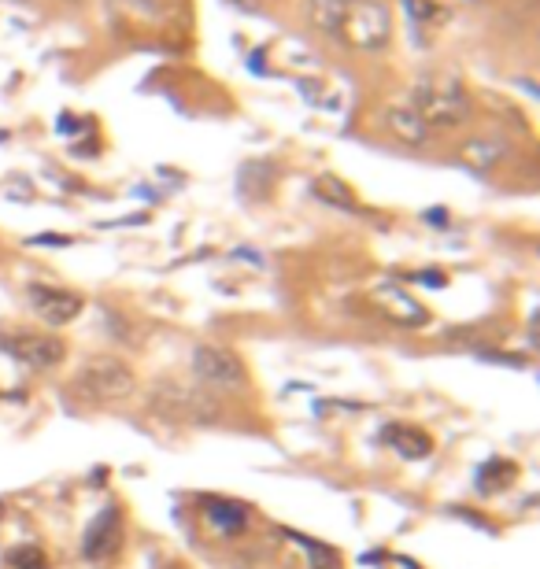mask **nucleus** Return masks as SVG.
<instances>
[{"mask_svg":"<svg viewBox=\"0 0 540 569\" xmlns=\"http://www.w3.org/2000/svg\"><path fill=\"white\" fill-rule=\"evenodd\" d=\"M234 8H245V12H259L263 8V0H230Z\"/></svg>","mask_w":540,"mask_h":569,"instance_id":"412c9836","label":"nucleus"},{"mask_svg":"<svg viewBox=\"0 0 540 569\" xmlns=\"http://www.w3.org/2000/svg\"><path fill=\"white\" fill-rule=\"evenodd\" d=\"M515 477H518L515 462L492 459V462H485V466H481V473H478V492H489V496H496V492H504V488L515 485Z\"/></svg>","mask_w":540,"mask_h":569,"instance_id":"ddd939ff","label":"nucleus"},{"mask_svg":"<svg viewBox=\"0 0 540 569\" xmlns=\"http://www.w3.org/2000/svg\"><path fill=\"white\" fill-rule=\"evenodd\" d=\"M148 411L160 414L163 422L174 425H208L219 418V403L211 400L208 392L200 388H185V385H156L152 396H148Z\"/></svg>","mask_w":540,"mask_h":569,"instance_id":"20e7f679","label":"nucleus"},{"mask_svg":"<svg viewBox=\"0 0 540 569\" xmlns=\"http://www.w3.org/2000/svg\"><path fill=\"white\" fill-rule=\"evenodd\" d=\"M385 126H389V134L396 141H404L411 148H422L430 141V126L418 119V111L411 104H389L385 108Z\"/></svg>","mask_w":540,"mask_h":569,"instance_id":"1a4fd4ad","label":"nucleus"},{"mask_svg":"<svg viewBox=\"0 0 540 569\" xmlns=\"http://www.w3.org/2000/svg\"><path fill=\"white\" fill-rule=\"evenodd\" d=\"M134 370L115 359V355H93L82 363V370L74 374V396H82L89 403H108V400H123L134 392Z\"/></svg>","mask_w":540,"mask_h":569,"instance_id":"7ed1b4c3","label":"nucleus"},{"mask_svg":"<svg viewBox=\"0 0 540 569\" xmlns=\"http://www.w3.org/2000/svg\"><path fill=\"white\" fill-rule=\"evenodd\" d=\"M0 348L12 355V359H19L23 366H30V370H52V366H60L63 355H67L63 340L49 337V333H19V337L4 340Z\"/></svg>","mask_w":540,"mask_h":569,"instance_id":"423d86ee","label":"nucleus"},{"mask_svg":"<svg viewBox=\"0 0 540 569\" xmlns=\"http://www.w3.org/2000/svg\"><path fill=\"white\" fill-rule=\"evenodd\" d=\"M374 300H378L381 307H385V315L396 318L400 326H422V322H426V311H422L407 292L396 289V285H381V289L374 292Z\"/></svg>","mask_w":540,"mask_h":569,"instance_id":"9b49d317","label":"nucleus"},{"mask_svg":"<svg viewBox=\"0 0 540 569\" xmlns=\"http://www.w3.org/2000/svg\"><path fill=\"white\" fill-rule=\"evenodd\" d=\"M341 15H344V0H307V19H311V26L319 34L337 37Z\"/></svg>","mask_w":540,"mask_h":569,"instance_id":"4468645a","label":"nucleus"},{"mask_svg":"<svg viewBox=\"0 0 540 569\" xmlns=\"http://www.w3.org/2000/svg\"><path fill=\"white\" fill-rule=\"evenodd\" d=\"M381 440L389 444V448L400 455V459H411V462H418V459H426L433 451V440L418 425H385V433H381Z\"/></svg>","mask_w":540,"mask_h":569,"instance_id":"9d476101","label":"nucleus"},{"mask_svg":"<svg viewBox=\"0 0 540 569\" xmlns=\"http://www.w3.org/2000/svg\"><path fill=\"white\" fill-rule=\"evenodd\" d=\"M119 547H123V514H119V507L100 510L97 521L89 525L82 555H86L89 562H104V558L119 555Z\"/></svg>","mask_w":540,"mask_h":569,"instance_id":"6e6552de","label":"nucleus"},{"mask_svg":"<svg viewBox=\"0 0 540 569\" xmlns=\"http://www.w3.org/2000/svg\"><path fill=\"white\" fill-rule=\"evenodd\" d=\"M296 540H300V547H304L311 569H341V555H337V547L322 544V540H307V536H296Z\"/></svg>","mask_w":540,"mask_h":569,"instance_id":"dca6fc26","label":"nucleus"},{"mask_svg":"<svg viewBox=\"0 0 540 569\" xmlns=\"http://www.w3.org/2000/svg\"><path fill=\"white\" fill-rule=\"evenodd\" d=\"M315 196H319L322 204L341 207V211H359L352 189H348L341 178H333V174H319V178H315Z\"/></svg>","mask_w":540,"mask_h":569,"instance_id":"2eb2a0df","label":"nucleus"},{"mask_svg":"<svg viewBox=\"0 0 540 569\" xmlns=\"http://www.w3.org/2000/svg\"><path fill=\"white\" fill-rule=\"evenodd\" d=\"M407 12L415 15V23H433V19H444V12L433 4V0H404Z\"/></svg>","mask_w":540,"mask_h":569,"instance_id":"6ab92c4d","label":"nucleus"},{"mask_svg":"<svg viewBox=\"0 0 540 569\" xmlns=\"http://www.w3.org/2000/svg\"><path fill=\"white\" fill-rule=\"evenodd\" d=\"M422 285H433V289H444V274H437V270H430V274H422Z\"/></svg>","mask_w":540,"mask_h":569,"instance_id":"aec40b11","label":"nucleus"},{"mask_svg":"<svg viewBox=\"0 0 540 569\" xmlns=\"http://www.w3.org/2000/svg\"><path fill=\"white\" fill-rule=\"evenodd\" d=\"M193 374L204 385L215 388H241L248 381L241 355L230 352V348H219V344H200L197 352H193Z\"/></svg>","mask_w":540,"mask_h":569,"instance_id":"39448f33","label":"nucleus"},{"mask_svg":"<svg viewBox=\"0 0 540 569\" xmlns=\"http://www.w3.org/2000/svg\"><path fill=\"white\" fill-rule=\"evenodd\" d=\"M337 37L356 52H381L393 41V15L381 0H344Z\"/></svg>","mask_w":540,"mask_h":569,"instance_id":"f03ea898","label":"nucleus"},{"mask_svg":"<svg viewBox=\"0 0 540 569\" xmlns=\"http://www.w3.org/2000/svg\"><path fill=\"white\" fill-rule=\"evenodd\" d=\"M411 108L418 111V119L426 122L430 130H455V126L470 122V115H474V100H470L467 85L459 82L455 74L430 71L415 82Z\"/></svg>","mask_w":540,"mask_h":569,"instance_id":"f257e3e1","label":"nucleus"},{"mask_svg":"<svg viewBox=\"0 0 540 569\" xmlns=\"http://www.w3.org/2000/svg\"><path fill=\"white\" fill-rule=\"evenodd\" d=\"M500 152H504V148L492 145V141H470V145L463 148V163H470V167H478V170H489L492 163L500 159Z\"/></svg>","mask_w":540,"mask_h":569,"instance_id":"f3484780","label":"nucleus"},{"mask_svg":"<svg viewBox=\"0 0 540 569\" xmlns=\"http://www.w3.org/2000/svg\"><path fill=\"white\" fill-rule=\"evenodd\" d=\"M26 300L34 307V315L49 326H67L74 318L82 315V296L67 289H52V285H30L26 289Z\"/></svg>","mask_w":540,"mask_h":569,"instance_id":"0eeeda50","label":"nucleus"},{"mask_svg":"<svg viewBox=\"0 0 540 569\" xmlns=\"http://www.w3.org/2000/svg\"><path fill=\"white\" fill-rule=\"evenodd\" d=\"M8 562H12V569H49V558H45V551L34 544H23L15 547L12 555H8Z\"/></svg>","mask_w":540,"mask_h":569,"instance_id":"a211bd4d","label":"nucleus"},{"mask_svg":"<svg viewBox=\"0 0 540 569\" xmlns=\"http://www.w3.org/2000/svg\"><path fill=\"white\" fill-rule=\"evenodd\" d=\"M204 518L219 529V533H245L248 529V510L234 499H204Z\"/></svg>","mask_w":540,"mask_h":569,"instance_id":"f8f14e48","label":"nucleus"}]
</instances>
